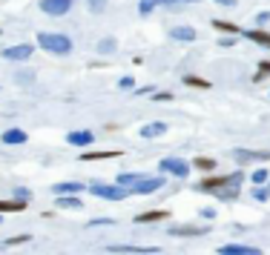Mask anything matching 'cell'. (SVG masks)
Instances as JSON below:
<instances>
[{"mask_svg": "<svg viewBox=\"0 0 270 255\" xmlns=\"http://www.w3.org/2000/svg\"><path fill=\"white\" fill-rule=\"evenodd\" d=\"M55 195H78L83 192V184H75V181H66V184H55Z\"/></svg>", "mask_w": 270, "mask_h": 255, "instance_id": "cell-18", "label": "cell"}, {"mask_svg": "<svg viewBox=\"0 0 270 255\" xmlns=\"http://www.w3.org/2000/svg\"><path fill=\"white\" fill-rule=\"evenodd\" d=\"M216 195L222 198V201H233V198H239V186H224V189H219Z\"/></svg>", "mask_w": 270, "mask_h": 255, "instance_id": "cell-28", "label": "cell"}, {"mask_svg": "<svg viewBox=\"0 0 270 255\" xmlns=\"http://www.w3.org/2000/svg\"><path fill=\"white\" fill-rule=\"evenodd\" d=\"M155 101H173V92H158L155 95Z\"/></svg>", "mask_w": 270, "mask_h": 255, "instance_id": "cell-37", "label": "cell"}, {"mask_svg": "<svg viewBox=\"0 0 270 255\" xmlns=\"http://www.w3.org/2000/svg\"><path fill=\"white\" fill-rule=\"evenodd\" d=\"M219 46H236V35H230V37H224Z\"/></svg>", "mask_w": 270, "mask_h": 255, "instance_id": "cell-36", "label": "cell"}, {"mask_svg": "<svg viewBox=\"0 0 270 255\" xmlns=\"http://www.w3.org/2000/svg\"><path fill=\"white\" fill-rule=\"evenodd\" d=\"M26 201H0V215L3 212H23Z\"/></svg>", "mask_w": 270, "mask_h": 255, "instance_id": "cell-22", "label": "cell"}, {"mask_svg": "<svg viewBox=\"0 0 270 255\" xmlns=\"http://www.w3.org/2000/svg\"><path fill=\"white\" fill-rule=\"evenodd\" d=\"M106 6H109V0H86V9H89L92 14H101Z\"/></svg>", "mask_w": 270, "mask_h": 255, "instance_id": "cell-27", "label": "cell"}, {"mask_svg": "<svg viewBox=\"0 0 270 255\" xmlns=\"http://www.w3.org/2000/svg\"><path fill=\"white\" fill-rule=\"evenodd\" d=\"M55 207L60 209H81V198H75V195H58V201H55Z\"/></svg>", "mask_w": 270, "mask_h": 255, "instance_id": "cell-20", "label": "cell"}, {"mask_svg": "<svg viewBox=\"0 0 270 255\" xmlns=\"http://www.w3.org/2000/svg\"><path fill=\"white\" fill-rule=\"evenodd\" d=\"M245 181V175L242 172H233V175H213V178H204L201 184H196L199 192H219L224 186H239Z\"/></svg>", "mask_w": 270, "mask_h": 255, "instance_id": "cell-2", "label": "cell"}, {"mask_svg": "<svg viewBox=\"0 0 270 255\" xmlns=\"http://www.w3.org/2000/svg\"><path fill=\"white\" fill-rule=\"evenodd\" d=\"M161 6H176V3H181V0H158Z\"/></svg>", "mask_w": 270, "mask_h": 255, "instance_id": "cell-41", "label": "cell"}, {"mask_svg": "<svg viewBox=\"0 0 270 255\" xmlns=\"http://www.w3.org/2000/svg\"><path fill=\"white\" fill-rule=\"evenodd\" d=\"M89 192L98 198H106V201H121V198L129 195V189H124L118 184H89Z\"/></svg>", "mask_w": 270, "mask_h": 255, "instance_id": "cell-4", "label": "cell"}, {"mask_svg": "<svg viewBox=\"0 0 270 255\" xmlns=\"http://www.w3.org/2000/svg\"><path fill=\"white\" fill-rule=\"evenodd\" d=\"M14 201H29V189H20V186H17V189H14Z\"/></svg>", "mask_w": 270, "mask_h": 255, "instance_id": "cell-32", "label": "cell"}, {"mask_svg": "<svg viewBox=\"0 0 270 255\" xmlns=\"http://www.w3.org/2000/svg\"><path fill=\"white\" fill-rule=\"evenodd\" d=\"M23 241H29V235H12L9 238V244H23Z\"/></svg>", "mask_w": 270, "mask_h": 255, "instance_id": "cell-35", "label": "cell"}, {"mask_svg": "<svg viewBox=\"0 0 270 255\" xmlns=\"http://www.w3.org/2000/svg\"><path fill=\"white\" fill-rule=\"evenodd\" d=\"M190 166H193V169H201V172H213V169H216V161L201 155V158H196V161L190 163Z\"/></svg>", "mask_w": 270, "mask_h": 255, "instance_id": "cell-23", "label": "cell"}, {"mask_svg": "<svg viewBox=\"0 0 270 255\" xmlns=\"http://www.w3.org/2000/svg\"><path fill=\"white\" fill-rule=\"evenodd\" d=\"M75 0H40V12L49 14V17H63V14L72 12Z\"/></svg>", "mask_w": 270, "mask_h": 255, "instance_id": "cell-5", "label": "cell"}, {"mask_svg": "<svg viewBox=\"0 0 270 255\" xmlns=\"http://www.w3.org/2000/svg\"><path fill=\"white\" fill-rule=\"evenodd\" d=\"M115 221L112 218H95V221H89V227H112Z\"/></svg>", "mask_w": 270, "mask_h": 255, "instance_id": "cell-31", "label": "cell"}, {"mask_svg": "<svg viewBox=\"0 0 270 255\" xmlns=\"http://www.w3.org/2000/svg\"><path fill=\"white\" fill-rule=\"evenodd\" d=\"M32 52H35L32 43H17V46L3 49V58H6V60H29V58H32Z\"/></svg>", "mask_w": 270, "mask_h": 255, "instance_id": "cell-8", "label": "cell"}, {"mask_svg": "<svg viewBox=\"0 0 270 255\" xmlns=\"http://www.w3.org/2000/svg\"><path fill=\"white\" fill-rule=\"evenodd\" d=\"M158 169H161V172H170V175H178V178H187L193 166H190L187 161H178V158H164V161L158 163Z\"/></svg>", "mask_w": 270, "mask_h": 255, "instance_id": "cell-6", "label": "cell"}, {"mask_svg": "<svg viewBox=\"0 0 270 255\" xmlns=\"http://www.w3.org/2000/svg\"><path fill=\"white\" fill-rule=\"evenodd\" d=\"M184 83H187V86H193V89H210V81L196 78V75H184Z\"/></svg>", "mask_w": 270, "mask_h": 255, "instance_id": "cell-25", "label": "cell"}, {"mask_svg": "<svg viewBox=\"0 0 270 255\" xmlns=\"http://www.w3.org/2000/svg\"><path fill=\"white\" fill-rule=\"evenodd\" d=\"M250 181H253V184H265V181H270V172L262 166V169H256V172L250 175Z\"/></svg>", "mask_w": 270, "mask_h": 255, "instance_id": "cell-30", "label": "cell"}, {"mask_svg": "<svg viewBox=\"0 0 270 255\" xmlns=\"http://www.w3.org/2000/svg\"><path fill=\"white\" fill-rule=\"evenodd\" d=\"M155 6H158V0H141V3H138V12H141L144 17H147V14H153Z\"/></svg>", "mask_w": 270, "mask_h": 255, "instance_id": "cell-29", "label": "cell"}, {"mask_svg": "<svg viewBox=\"0 0 270 255\" xmlns=\"http://www.w3.org/2000/svg\"><path fill=\"white\" fill-rule=\"evenodd\" d=\"M245 37L250 40V43H256V46H268L270 49V32H265V29H247Z\"/></svg>", "mask_w": 270, "mask_h": 255, "instance_id": "cell-14", "label": "cell"}, {"mask_svg": "<svg viewBox=\"0 0 270 255\" xmlns=\"http://www.w3.org/2000/svg\"><path fill=\"white\" fill-rule=\"evenodd\" d=\"M207 227H173L170 230V235L173 238H196V235H207Z\"/></svg>", "mask_w": 270, "mask_h": 255, "instance_id": "cell-13", "label": "cell"}, {"mask_svg": "<svg viewBox=\"0 0 270 255\" xmlns=\"http://www.w3.org/2000/svg\"><path fill=\"white\" fill-rule=\"evenodd\" d=\"M265 78H270V60H262V63H259V72L253 75V83H262Z\"/></svg>", "mask_w": 270, "mask_h": 255, "instance_id": "cell-26", "label": "cell"}, {"mask_svg": "<svg viewBox=\"0 0 270 255\" xmlns=\"http://www.w3.org/2000/svg\"><path fill=\"white\" fill-rule=\"evenodd\" d=\"M118 86H121V89H132V86H135V81H132V78H121V83H118Z\"/></svg>", "mask_w": 270, "mask_h": 255, "instance_id": "cell-34", "label": "cell"}, {"mask_svg": "<svg viewBox=\"0 0 270 255\" xmlns=\"http://www.w3.org/2000/svg\"><path fill=\"white\" fill-rule=\"evenodd\" d=\"M106 158H121V149H106V152H86L81 161H106Z\"/></svg>", "mask_w": 270, "mask_h": 255, "instance_id": "cell-19", "label": "cell"}, {"mask_svg": "<svg viewBox=\"0 0 270 255\" xmlns=\"http://www.w3.org/2000/svg\"><path fill=\"white\" fill-rule=\"evenodd\" d=\"M92 140H95V135L89 129H75V132L66 135V143H69V146H89Z\"/></svg>", "mask_w": 270, "mask_h": 255, "instance_id": "cell-12", "label": "cell"}, {"mask_svg": "<svg viewBox=\"0 0 270 255\" xmlns=\"http://www.w3.org/2000/svg\"><path fill=\"white\" fill-rule=\"evenodd\" d=\"M109 253L115 255H158V247H109Z\"/></svg>", "mask_w": 270, "mask_h": 255, "instance_id": "cell-11", "label": "cell"}, {"mask_svg": "<svg viewBox=\"0 0 270 255\" xmlns=\"http://www.w3.org/2000/svg\"><path fill=\"white\" fill-rule=\"evenodd\" d=\"M233 158L242 166L250 161H270V149H233Z\"/></svg>", "mask_w": 270, "mask_h": 255, "instance_id": "cell-7", "label": "cell"}, {"mask_svg": "<svg viewBox=\"0 0 270 255\" xmlns=\"http://www.w3.org/2000/svg\"><path fill=\"white\" fill-rule=\"evenodd\" d=\"M115 49H118V40H115V37H104V40L98 43V52H101V55H112Z\"/></svg>", "mask_w": 270, "mask_h": 255, "instance_id": "cell-24", "label": "cell"}, {"mask_svg": "<svg viewBox=\"0 0 270 255\" xmlns=\"http://www.w3.org/2000/svg\"><path fill=\"white\" fill-rule=\"evenodd\" d=\"M213 3H219V6H227V9H230V6H236V3H239V0H213Z\"/></svg>", "mask_w": 270, "mask_h": 255, "instance_id": "cell-39", "label": "cell"}, {"mask_svg": "<svg viewBox=\"0 0 270 255\" xmlns=\"http://www.w3.org/2000/svg\"><path fill=\"white\" fill-rule=\"evenodd\" d=\"M37 46L49 52V55H69L72 52V37L58 35V32H40L37 35Z\"/></svg>", "mask_w": 270, "mask_h": 255, "instance_id": "cell-1", "label": "cell"}, {"mask_svg": "<svg viewBox=\"0 0 270 255\" xmlns=\"http://www.w3.org/2000/svg\"><path fill=\"white\" fill-rule=\"evenodd\" d=\"M201 218H207V221L216 218V209H201Z\"/></svg>", "mask_w": 270, "mask_h": 255, "instance_id": "cell-38", "label": "cell"}, {"mask_svg": "<svg viewBox=\"0 0 270 255\" xmlns=\"http://www.w3.org/2000/svg\"><path fill=\"white\" fill-rule=\"evenodd\" d=\"M253 195H256V201H268V198H270V192H268V189H262V186H259L256 192H253Z\"/></svg>", "mask_w": 270, "mask_h": 255, "instance_id": "cell-33", "label": "cell"}, {"mask_svg": "<svg viewBox=\"0 0 270 255\" xmlns=\"http://www.w3.org/2000/svg\"><path fill=\"white\" fill-rule=\"evenodd\" d=\"M170 37H173V40H181V43H193V40L199 37V32H196L193 26L181 23V26H173V29H170Z\"/></svg>", "mask_w": 270, "mask_h": 255, "instance_id": "cell-10", "label": "cell"}, {"mask_svg": "<svg viewBox=\"0 0 270 255\" xmlns=\"http://www.w3.org/2000/svg\"><path fill=\"white\" fill-rule=\"evenodd\" d=\"M268 20H270V12H262V14L256 17V23H268Z\"/></svg>", "mask_w": 270, "mask_h": 255, "instance_id": "cell-40", "label": "cell"}, {"mask_svg": "<svg viewBox=\"0 0 270 255\" xmlns=\"http://www.w3.org/2000/svg\"><path fill=\"white\" fill-rule=\"evenodd\" d=\"M170 212L167 209H150V212H141V215H135V224H155V221H164Z\"/></svg>", "mask_w": 270, "mask_h": 255, "instance_id": "cell-15", "label": "cell"}, {"mask_svg": "<svg viewBox=\"0 0 270 255\" xmlns=\"http://www.w3.org/2000/svg\"><path fill=\"white\" fill-rule=\"evenodd\" d=\"M0 140H3V143H12V146H14V143H26V140H29V135H26L23 129H6Z\"/></svg>", "mask_w": 270, "mask_h": 255, "instance_id": "cell-17", "label": "cell"}, {"mask_svg": "<svg viewBox=\"0 0 270 255\" xmlns=\"http://www.w3.org/2000/svg\"><path fill=\"white\" fill-rule=\"evenodd\" d=\"M167 132V124H161V121H155V124H147V127H141V138H161Z\"/></svg>", "mask_w": 270, "mask_h": 255, "instance_id": "cell-16", "label": "cell"}, {"mask_svg": "<svg viewBox=\"0 0 270 255\" xmlns=\"http://www.w3.org/2000/svg\"><path fill=\"white\" fill-rule=\"evenodd\" d=\"M219 255H262V250L245 247V244H224V247H219Z\"/></svg>", "mask_w": 270, "mask_h": 255, "instance_id": "cell-9", "label": "cell"}, {"mask_svg": "<svg viewBox=\"0 0 270 255\" xmlns=\"http://www.w3.org/2000/svg\"><path fill=\"white\" fill-rule=\"evenodd\" d=\"M213 29H219V32H227V35H242V29H239L236 23H230V20H219V17L213 20Z\"/></svg>", "mask_w": 270, "mask_h": 255, "instance_id": "cell-21", "label": "cell"}, {"mask_svg": "<svg viewBox=\"0 0 270 255\" xmlns=\"http://www.w3.org/2000/svg\"><path fill=\"white\" fill-rule=\"evenodd\" d=\"M164 184H167L164 175H144L141 181L129 189V192H135V195H153V192H158Z\"/></svg>", "mask_w": 270, "mask_h": 255, "instance_id": "cell-3", "label": "cell"}, {"mask_svg": "<svg viewBox=\"0 0 270 255\" xmlns=\"http://www.w3.org/2000/svg\"><path fill=\"white\" fill-rule=\"evenodd\" d=\"M184 3H199V0H184Z\"/></svg>", "mask_w": 270, "mask_h": 255, "instance_id": "cell-42", "label": "cell"}]
</instances>
